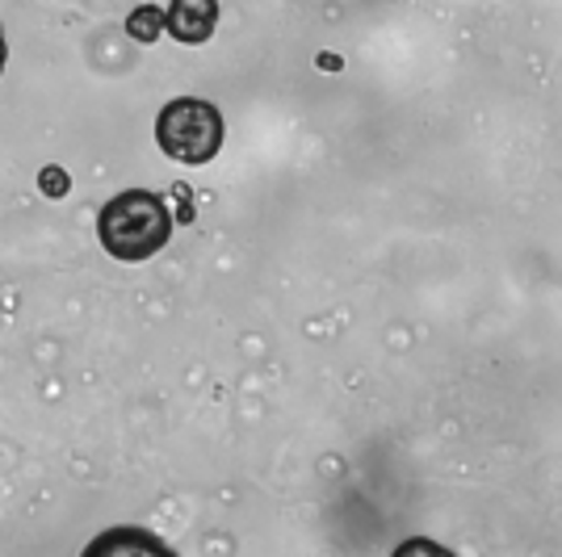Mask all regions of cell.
<instances>
[{"label":"cell","instance_id":"2","mask_svg":"<svg viewBox=\"0 0 562 557\" xmlns=\"http://www.w3.org/2000/svg\"><path fill=\"white\" fill-rule=\"evenodd\" d=\"M156 143L168 160L211 163L223 147V114L211 101H198V96L168 101L156 117Z\"/></svg>","mask_w":562,"mask_h":557},{"label":"cell","instance_id":"1","mask_svg":"<svg viewBox=\"0 0 562 557\" xmlns=\"http://www.w3.org/2000/svg\"><path fill=\"white\" fill-rule=\"evenodd\" d=\"M101 248L114 260H147L172 239V214L147 189H126L97 214Z\"/></svg>","mask_w":562,"mask_h":557},{"label":"cell","instance_id":"4","mask_svg":"<svg viewBox=\"0 0 562 557\" xmlns=\"http://www.w3.org/2000/svg\"><path fill=\"white\" fill-rule=\"evenodd\" d=\"M165 25L177 43L198 47V43L211 38L214 25H218V4H211V0H177L165 13Z\"/></svg>","mask_w":562,"mask_h":557},{"label":"cell","instance_id":"5","mask_svg":"<svg viewBox=\"0 0 562 557\" xmlns=\"http://www.w3.org/2000/svg\"><path fill=\"white\" fill-rule=\"evenodd\" d=\"M160 25H165V13H160L156 4H143V9H135V13L126 18V30H131L135 43H156V38H160Z\"/></svg>","mask_w":562,"mask_h":557},{"label":"cell","instance_id":"3","mask_svg":"<svg viewBox=\"0 0 562 557\" xmlns=\"http://www.w3.org/2000/svg\"><path fill=\"white\" fill-rule=\"evenodd\" d=\"M80 557H177V549H168L165 541L156 533H147V528L117 524V528L97 533Z\"/></svg>","mask_w":562,"mask_h":557},{"label":"cell","instance_id":"8","mask_svg":"<svg viewBox=\"0 0 562 557\" xmlns=\"http://www.w3.org/2000/svg\"><path fill=\"white\" fill-rule=\"evenodd\" d=\"M4 59H9V43H4V30H0V71H4Z\"/></svg>","mask_w":562,"mask_h":557},{"label":"cell","instance_id":"6","mask_svg":"<svg viewBox=\"0 0 562 557\" xmlns=\"http://www.w3.org/2000/svg\"><path fill=\"white\" fill-rule=\"evenodd\" d=\"M391 557H453V549L441 541H428V536H407Z\"/></svg>","mask_w":562,"mask_h":557},{"label":"cell","instance_id":"7","mask_svg":"<svg viewBox=\"0 0 562 557\" xmlns=\"http://www.w3.org/2000/svg\"><path fill=\"white\" fill-rule=\"evenodd\" d=\"M38 185H43V193H47V197H64V193L71 189V181H68V172H64V168H47Z\"/></svg>","mask_w":562,"mask_h":557}]
</instances>
